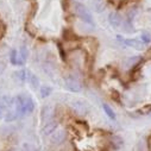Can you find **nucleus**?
<instances>
[{"instance_id":"1a4fd4ad","label":"nucleus","mask_w":151,"mask_h":151,"mask_svg":"<svg viewBox=\"0 0 151 151\" xmlns=\"http://www.w3.org/2000/svg\"><path fill=\"white\" fill-rule=\"evenodd\" d=\"M14 105V98H12L11 95H3L0 96V107L3 108H10Z\"/></svg>"},{"instance_id":"4be33fe9","label":"nucleus","mask_w":151,"mask_h":151,"mask_svg":"<svg viewBox=\"0 0 151 151\" xmlns=\"http://www.w3.org/2000/svg\"><path fill=\"white\" fill-rule=\"evenodd\" d=\"M138 113H140V114H147V113H151V106L149 105V106H145V107L140 108L138 111Z\"/></svg>"},{"instance_id":"393cba45","label":"nucleus","mask_w":151,"mask_h":151,"mask_svg":"<svg viewBox=\"0 0 151 151\" xmlns=\"http://www.w3.org/2000/svg\"><path fill=\"white\" fill-rule=\"evenodd\" d=\"M113 93H114V95L112 94V99H114L116 101H118V102H119V93H117L116 91H113Z\"/></svg>"},{"instance_id":"9b49d317","label":"nucleus","mask_w":151,"mask_h":151,"mask_svg":"<svg viewBox=\"0 0 151 151\" xmlns=\"http://www.w3.org/2000/svg\"><path fill=\"white\" fill-rule=\"evenodd\" d=\"M35 109V101L32 100L31 96H25V101H24V112L25 114L27 113H32Z\"/></svg>"},{"instance_id":"5701e85b","label":"nucleus","mask_w":151,"mask_h":151,"mask_svg":"<svg viewBox=\"0 0 151 151\" xmlns=\"http://www.w3.org/2000/svg\"><path fill=\"white\" fill-rule=\"evenodd\" d=\"M137 150H138V151H146V147H145V142L139 140V142H138V145H137Z\"/></svg>"},{"instance_id":"f257e3e1","label":"nucleus","mask_w":151,"mask_h":151,"mask_svg":"<svg viewBox=\"0 0 151 151\" xmlns=\"http://www.w3.org/2000/svg\"><path fill=\"white\" fill-rule=\"evenodd\" d=\"M73 10H74V13L76 14L78 18H80L85 23H88V24L93 25V23H94L93 22V16H92V13L89 12V10L83 4L79 3V1H74Z\"/></svg>"},{"instance_id":"412c9836","label":"nucleus","mask_w":151,"mask_h":151,"mask_svg":"<svg viewBox=\"0 0 151 151\" xmlns=\"http://www.w3.org/2000/svg\"><path fill=\"white\" fill-rule=\"evenodd\" d=\"M19 55H20V57L26 62V60H27V55H29V51H27V49L25 48V45H23V47L20 48V50H19Z\"/></svg>"},{"instance_id":"f03ea898","label":"nucleus","mask_w":151,"mask_h":151,"mask_svg":"<svg viewBox=\"0 0 151 151\" xmlns=\"http://www.w3.org/2000/svg\"><path fill=\"white\" fill-rule=\"evenodd\" d=\"M69 105L73 108V111L76 112L78 114H80V116L87 114V113L89 112V109H91L89 104L87 101H85L83 99H73Z\"/></svg>"},{"instance_id":"a878e982","label":"nucleus","mask_w":151,"mask_h":151,"mask_svg":"<svg viewBox=\"0 0 151 151\" xmlns=\"http://www.w3.org/2000/svg\"><path fill=\"white\" fill-rule=\"evenodd\" d=\"M4 112H5V108L0 107V119H1V118L4 117Z\"/></svg>"},{"instance_id":"4468645a","label":"nucleus","mask_w":151,"mask_h":151,"mask_svg":"<svg viewBox=\"0 0 151 151\" xmlns=\"http://www.w3.org/2000/svg\"><path fill=\"white\" fill-rule=\"evenodd\" d=\"M17 118H19V114L17 113V111L12 109V111H9L6 113V116H5V122L6 123H11V122H14Z\"/></svg>"},{"instance_id":"f8f14e48","label":"nucleus","mask_w":151,"mask_h":151,"mask_svg":"<svg viewBox=\"0 0 151 151\" xmlns=\"http://www.w3.org/2000/svg\"><path fill=\"white\" fill-rule=\"evenodd\" d=\"M111 145H112V147L113 149H116V150H119L123 145H124V140H123V138L122 137H119V136H112L111 137Z\"/></svg>"},{"instance_id":"ddd939ff","label":"nucleus","mask_w":151,"mask_h":151,"mask_svg":"<svg viewBox=\"0 0 151 151\" xmlns=\"http://www.w3.org/2000/svg\"><path fill=\"white\" fill-rule=\"evenodd\" d=\"M14 78H16V80H17L18 82L24 83V82L27 80V70L22 69V70H19V71H16V73H14Z\"/></svg>"},{"instance_id":"2eb2a0df","label":"nucleus","mask_w":151,"mask_h":151,"mask_svg":"<svg viewBox=\"0 0 151 151\" xmlns=\"http://www.w3.org/2000/svg\"><path fill=\"white\" fill-rule=\"evenodd\" d=\"M102 108H104V111H105V113L107 114V117H108V118H111L112 120H116L117 116H116L114 111H113V109H112L107 104H104V105H102Z\"/></svg>"},{"instance_id":"423d86ee","label":"nucleus","mask_w":151,"mask_h":151,"mask_svg":"<svg viewBox=\"0 0 151 151\" xmlns=\"http://www.w3.org/2000/svg\"><path fill=\"white\" fill-rule=\"evenodd\" d=\"M65 137H67V132L64 130H56L52 134H51V143L54 145H60L62 144L64 140H65Z\"/></svg>"},{"instance_id":"f3484780","label":"nucleus","mask_w":151,"mask_h":151,"mask_svg":"<svg viewBox=\"0 0 151 151\" xmlns=\"http://www.w3.org/2000/svg\"><path fill=\"white\" fill-rule=\"evenodd\" d=\"M139 62H140V57H138V56L129 57V58L125 61V67H126V68H129V67H133V65H137Z\"/></svg>"},{"instance_id":"9d476101","label":"nucleus","mask_w":151,"mask_h":151,"mask_svg":"<svg viewBox=\"0 0 151 151\" xmlns=\"http://www.w3.org/2000/svg\"><path fill=\"white\" fill-rule=\"evenodd\" d=\"M27 81L33 89H37L40 87V79L37 78V75L32 74L30 70H27Z\"/></svg>"},{"instance_id":"7ed1b4c3","label":"nucleus","mask_w":151,"mask_h":151,"mask_svg":"<svg viewBox=\"0 0 151 151\" xmlns=\"http://www.w3.org/2000/svg\"><path fill=\"white\" fill-rule=\"evenodd\" d=\"M64 86L68 91L73 92V93H79L82 91V85L81 82L75 78V76H71V75H69V76L64 78Z\"/></svg>"},{"instance_id":"aec40b11","label":"nucleus","mask_w":151,"mask_h":151,"mask_svg":"<svg viewBox=\"0 0 151 151\" xmlns=\"http://www.w3.org/2000/svg\"><path fill=\"white\" fill-rule=\"evenodd\" d=\"M17 60H18V52L17 50H11V54H10V62L13 64V65H17Z\"/></svg>"},{"instance_id":"dca6fc26","label":"nucleus","mask_w":151,"mask_h":151,"mask_svg":"<svg viewBox=\"0 0 151 151\" xmlns=\"http://www.w3.org/2000/svg\"><path fill=\"white\" fill-rule=\"evenodd\" d=\"M93 7L96 12H102L105 10V3H104V0H93Z\"/></svg>"},{"instance_id":"6e6552de","label":"nucleus","mask_w":151,"mask_h":151,"mask_svg":"<svg viewBox=\"0 0 151 151\" xmlns=\"http://www.w3.org/2000/svg\"><path fill=\"white\" fill-rule=\"evenodd\" d=\"M108 22H109L111 26L119 27L122 25V23H123V19H122V16L118 12H111L108 14Z\"/></svg>"},{"instance_id":"39448f33","label":"nucleus","mask_w":151,"mask_h":151,"mask_svg":"<svg viewBox=\"0 0 151 151\" xmlns=\"http://www.w3.org/2000/svg\"><path fill=\"white\" fill-rule=\"evenodd\" d=\"M54 116H55V108L50 105H47L42 108V113H41V118H42V122L45 124L50 120L54 119Z\"/></svg>"},{"instance_id":"b1692460","label":"nucleus","mask_w":151,"mask_h":151,"mask_svg":"<svg viewBox=\"0 0 151 151\" xmlns=\"http://www.w3.org/2000/svg\"><path fill=\"white\" fill-rule=\"evenodd\" d=\"M58 50H60V54H61V57H62V60H63V61H65V55H64V52H63V50H62V47H61V44H58Z\"/></svg>"},{"instance_id":"6ab92c4d","label":"nucleus","mask_w":151,"mask_h":151,"mask_svg":"<svg viewBox=\"0 0 151 151\" xmlns=\"http://www.w3.org/2000/svg\"><path fill=\"white\" fill-rule=\"evenodd\" d=\"M140 41H142L144 44H150V42H151V36H150V33H147V32H142V35H140Z\"/></svg>"},{"instance_id":"20e7f679","label":"nucleus","mask_w":151,"mask_h":151,"mask_svg":"<svg viewBox=\"0 0 151 151\" xmlns=\"http://www.w3.org/2000/svg\"><path fill=\"white\" fill-rule=\"evenodd\" d=\"M117 38H118L120 42H123L124 44H126L127 47L133 48V49H136V50H143V49H144V45H145L140 40H136V38L124 40V38H122V36H117Z\"/></svg>"},{"instance_id":"a211bd4d","label":"nucleus","mask_w":151,"mask_h":151,"mask_svg":"<svg viewBox=\"0 0 151 151\" xmlns=\"http://www.w3.org/2000/svg\"><path fill=\"white\" fill-rule=\"evenodd\" d=\"M52 93V88L50 86H42L41 87V96L42 98H48L50 94Z\"/></svg>"},{"instance_id":"bb28decb","label":"nucleus","mask_w":151,"mask_h":151,"mask_svg":"<svg viewBox=\"0 0 151 151\" xmlns=\"http://www.w3.org/2000/svg\"><path fill=\"white\" fill-rule=\"evenodd\" d=\"M149 118H150V119H151V113H150V116H149Z\"/></svg>"},{"instance_id":"0eeeda50","label":"nucleus","mask_w":151,"mask_h":151,"mask_svg":"<svg viewBox=\"0 0 151 151\" xmlns=\"http://www.w3.org/2000/svg\"><path fill=\"white\" fill-rule=\"evenodd\" d=\"M57 127H58V122L55 120V119H52V120H50V122H48V123L44 124V126L42 129V133L44 136L51 134V133H54L57 130Z\"/></svg>"}]
</instances>
